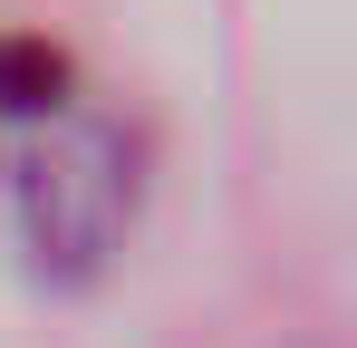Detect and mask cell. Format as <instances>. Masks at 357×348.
<instances>
[{"label": "cell", "instance_id": "6da1fadb", "mask_svg": "<svg viewBox=\"0 0 357 348\" xmlns=\"http://www.w3.org/2000/svg\"><path fill=\"white\" fill-rule=\"evenodd\" d=\"M0 213L29 271L97 281L135 232V145L87 97H20L0 107Z\"/></svg>", "mask_w": 357, "mask_h": 348}]
</instances>
